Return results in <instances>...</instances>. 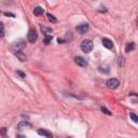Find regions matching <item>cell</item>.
Wrapping results in <instances>:
<instances>
[{"mask_svg":"<svg viewBox=\"0 0 138 138\" xmlns=\"http://www.w3.org/2000/svg\"><path fill=\"white\" fill-rule=\"evenodd\" d=\"M40 28H41V31H42V33H43L45 36H48L49 34H51L52 31H53L51 28H48V27H45V26H41Z\"/></svg>","mask_w":138,"mask_h":138,"instance_id":"14","label":"cell"},{"mask_svg":"<svg viewBox=\"0 0 138 138\" xmlns=\"http://www.w3.org/2000/svg\"><path fill=\"white\" fill-rule=\"evenodd\" d=\"M103 45L105 48H107V49H112L113 48V43H112V41L108 39V38H104L103 39Z\"/></svg>","mask_w":138,"mask_h":138,"instance_id":"9","label":"cell"},{"mask_svg":"<svg viewBox=\"0 0 138 138\" xmlns=\"http://www.w3.org/2000/svg\"><path fill=\"white\" fill-rule=\"evenodd\" d=\"M57 41H58V43H63V42H64V40H63V39H58Z\"/></svg>","mask_w":138,"mask_h":138,"instance_id":"24","label":"cell"},{"mask_svg":"<svg viewBox=\"0 0 138 138\" xmlns=\"http://www.w3.org/2000/svg\"><path fill=\"white\" fill-rule=\"evenodd\" d=\"M0 26H1V37H3L4 36V26H3L2 23H1V25Z\"/></svg>","mask_w":138,"mask_h":138,"instance_id":"22","label":"cell"},{"mask_svg":"<svg viewBox=\"0 0 138 138\" xmlns=\"http://www.w3.org/2000/svg\"><path fill=\"white\" fill-rule=\"evenodd\" d=\"M31 127V124L28 123L27 121H22L17 124V130L23 131V130H26V128H30Z\"/></svg>","mask_w":138,"mask_h":138,"instance_id":"6","label":"cell"},{"mask_svg":"<svg viewBox=\"0 0 138 138\" xmlns=\"http://www.w3.org/2000/svg\"><path fill=\"white\" fill-rule=\"evenodd\" d=\"M52 39H53V36H52V35L45 36V37H44V43H45V44H50V42L52 41Z\"/></svg>","mask_w":138,"mask_h":138,"instance_id":"15","label":"cell"},{"mask_svg":"<svg viewBox=\"0 0 138 138\" xmlns=\"http://www.w3.org/2000/svg\"><path fill=\"white\" fill-rule=\"evenodd\" d=\"M98 71L102 72V73H105V75H107V73H109V66L106 65V64H102V65L98 66Z\"/></svg>","mask_w":138,"mask_h":138,"instance_id":"8","label":"cell"},{"mask_svg":"<svg viewBox=\"0 0 138 138\" xmlns=\"http://www.w3.org/2000/svg\"><path fill=\"white\" fill-rule=\"evenodd\" d=\"M16 138H26V137H25V136H23V135H17Z\"/></svg>","mask_w":138,"mask_h":138,"instance_id":"23","label":"cell"},{"mask_svg":"<svg viewBox=\"0 0 138 138\" xmlns=\"http://www.w3.org/2000/svg\"><path fill=\"white\" fill-rule=\"evenodd\" d=\"M14 55L18 58V61H21V62H25L26 59H27L26 55L23 53L22 51H15V52H14Z\"/></svg>","mask_w":138,"mask_h":138,"instance_id":"10","label":"cell"},{"mask_svg":"<svg viewBox=\"0 0 138 138\" xmlns=\"http://www.w3.org/2000/svg\"><path fill=\"white\" fill-rule=\"evenodd\" d=\"M134 50H135V43L134 42H130V43L126 44V47H125V52L126 53H130L132 51H134Z\"/></svg>","mask_w":138,"mask_h":138,"instance_id":"11","label":"cell"},{"mask_svg":"<svg viewBox=\"0 0 138 138\" xmlns=\"http://www.w3.org/2000/svg\"><path fill=\"white\" fill-rule=\"evenodd\" d=\"M16 75H17V76H20L21 79H24V78H25V73H24V72H22V71H17V72H16Z\"/></svg>","mask_w":138,"mask_h":138,"instance_id":"20","label":"cell"},{"mask_svg":"<svg viewBox=\"0 0 138 138\" xmlns=\"http://www.w3.org/2000/svg\"><path fill=\"white\" fill-rule=\"evenodd\" d=\"M100 110H102V111H103L105 114H108V116H111V112H110L109 110H108L107 108H106V107H102V108H100Z\"/></svg>","mask_w":138,"mask_h":138,"instance_id":"19","label":"cell"},{"mask_svg":"<svg viewBox=\"0 0 138 138\" xmlns=\"http://www.w3.org/2000/svg\"><path fill=\"white\" fill-rule=\"evenodd\" d=\"M44 12V10L41 7H36L35 9H34V14L36 15V16H39V15H41L42 13Z\"/></svg>","mask_w":138,"mask_h":138,"instance_id":"13","label":"cell"},{"mask_svg":"<svg viewBox=\"0 0 138 138\" xmlns=\"http://www.w3.org/2000/svg\"><path fill=\"white\" fill-rule=\"evenodd\" d=\"M4 15H6V16H12V17L15 16V15L13 14V13H11V12H4Z\"/></svg>","mask_w":138,"mask_h":138,"instance_id":"21","label":"cell"},{"mask_svg":"<svg viewBox=\"0 0 138 138\" xmlns=\"http://www.w3.org/2000/svg\"><path fill=\"white\" fill-rule=\"evenodd\" d=\"M47 17H48V20L51 22V23H56V18H55V16L52 15L51 13H48V14H47Z\"/></svg>","mask_w":138,"mask_h":138,"instance_id":"16","label":"cell"},{"mask_svg":"<svg viewBox=\"0 0 138 138\" xmlns=\"http://www.w3.org/2000/svg\"><path fill=\"white\" fill-rule=\"evenodd\" d=\"M24 47H25V43L23 42V41H21V42H15L14 44H13V48H14L16 51H21Z\"/></svg>","mask_w":138,"mask_h":138,"instance_id":"12","label":"cell"},{"mask_svg":"<svg viewBox=\"0 0 138 138\" xmlns=\"http://www.w3.org/2000/svg\"><path fill=\"white\" fill-rule=\"evenodd\" d=\"M37 38H38V35H37L36 30L35 29H29L28 31V35H27V39L30 43H35L37 41Z\"/></svg>","mask_w":138,"mask_h":138,"instance_id":"4","label":"cell"},{"mask_svg":"<svg viewBox=\"0 0 138 138\" xmlns=\"http://www.w3.org/2000/svg\"><path fill=\"white\" fill-rule=\"evenodd\" d=\"M130 117H131V119H132V121H134L135 123H138V116H136L134 112H131V113H130Z\"/></svg>","mask_w":138,"mask_h":138,"instance_id":"17","label":"cell"},{"mask_svg":"<svg viewBox=\"0 0 138 138\" xmlns=\"http://www.w3.org/2000/svg\"><path fill=\"white\" fill-rule=\"evenodd\" d=\"M81 50L84 53H90L92 50H93V42H92L91 40H89V39L82 41V43H81Z\"/></svg>","mask_w":138,"mask_h":138,"instance_id":"1","label":"cell"},{"mask_svg":"<svg viewBox=\"0 0 138 138\" xmlns=\"http://www.w3.org/2000/svg\"><path fill=\"white\" fill-rule=\"evenodd\" d=\"M75 63L80 67H86L87 66V62L82 56H77L75 58Z\"/></svg>","mask_w":138,"mask_h":138,"instance_id":"5","label":"cell"},{"mask_svg":"<svg viewBox=\"0 0 138 138\" xmlns=\"http://www.w3.org/2000/svg\"><path fill=\"white\" fill-rule=\"evenodd\" d=\"M38 134L41 135V136L47 137V138H53L52 133H50V132L47 131V130H43V128H40V130H38Z\"/></svg>","mask_w":138,"mask_h":138,"instance_id":"7","label":"cell"},{"mask_svg":"<svg viewBox=\"0 0 138 138\" xmlns=\"http://www.w3.org/2000/svg\"><path fill=\"white\" fill-rule=\"evenodd\" d=\"M137 26H138V18H137Z\"/></svg>","mask_w":138,"mask_h":138,"instance_id":"25","label":"cell"},{"mask_svg":"<svg viewBox=\"0 0 138 138\" xmlns=\"http://www.w3.org/2000/svg\"><path fill=\"white\" fill-rule=\"evenodd\" d=\"M89 29H90V25L86 24V23H83V24L77 26V31H78V33H79L80 35L86 34L87 31H89Z\"/></svg>","mask_w":138,"mask_h":138,"instance_id":"3","label":"cell"},{"mask_svg":"<svg viewBox=\"0 0 138 138\" xmlns=\"http://www.w3.org/2000/svg\"><path fill=\"white\" fill-rule=\"evenodd\" d=\"M124 57H119V62H118V65L120 66V67H123L124 66Z\"/></svg>","mask_w":138,"mask_h":138,"instance_id":"18","label":"cell"},{"mask_svg":"<svg viewBox=\"0 0 138 138\" xmlns=\"http://www.w3.org/2000/svg\"><path fill=\"white\" fill-rule=\"evenodd\" d=\"M119 85H120V81H119L118 79H114V78H112V79H109L107 81V86L109 87L110 90H116L119 87Z\"/></svg>","mask_w":138,"mask_h":138,"instance_id":"2","label":"cell"}]
</instances>
